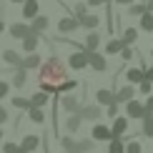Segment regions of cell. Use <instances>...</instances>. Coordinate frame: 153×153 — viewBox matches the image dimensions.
<instances>
[{"label": "cell", "instance_id": "cell-1", "mask_svg": "<svg viewBox=\"0 0 153 153\" xmlns=\"http://www.w3.org/2000/svg\"><path fill=\"white\" fill-rule=\"evenodd\" d=\"M65 78H68V65L60 58H48L38 68V85H40V91H48V93L58 91Z\"/></svg>", "mask_w": 153, "mask_h": 153}, {"label": "cell", "instance_id": "cell-2", "mask_svg": "<svg viewBox=\"0 0 153 153\" xmlns=\"http://www.w3.org/2000/svg\"><path fill=\"white\" fill-rule=\"evenodd\" d=\"M68 65H71L73 71H83L85 65H91V50L80 48L78 53H71V60H68Z\"/></svg>", "mask_w": 153, "mask_h": 153}, {"label": "cell", "instance_id": "cell-3", "mask_svg": "<svg viewBox=\"0 0 153 153\" xmlns=\"http://www.w3.org/2000/svg\"><path fill=\"white\" fill-rule=\"evenodd\" d=\"M126 113H128V118H133V120H143L146 116H148L146 103H141V100H136V98L126 103Z\"/></svg>", "mask_w": 153, "mask_h": 153}, {"label": "cell", "instance_id": "cell-4", "mask_svg": "<svg viewBox=\"0 0 153 153\" xmlns=\"http://www.w3.org/2000/svg\"><path fill=\"white\" fill-rule=\"evenodd\" d=\"M20 45H23L25 53H35L38 45H40V33H33V30H30V33L20 40Z\"/></svg>", "mask_w": 153, "mask_h": 153}, {"label": "cell", "instance_id": "cell-5", "mask_svg": "<svg viewBox=\"0 0 153 153\" xmlns=\"http://www.w3.org/2000/svg\"><path fill=\"white\" fill-rule=\"evenodd\" d=\"M91 136L95 138V141H113V131L108 128V126H103V123H95Z\"/></svg>", "mask_w": 153, "mask_h": 153}, {"label": "cell", "instance_id": "cell-6", "mask_svg": "<svg viewBox=\"0 0 153 153\" xmlns=\"http://www.w3.org/2000/svg\"><path fill=\"white\" fill-rule=\"evenodd\" d=\"M80 113H83V118H85V120H95V123H98L100 116H103V105H100V103L85 105V108H80Z\"/></svg>", "mask_w": 153, "mask_h": 153}, {"label": "cell", "instance_id": "cell-7", "mask_svg": "<svg viewBox=\"0 0 153 153\" xmlns=\"http://www.w3.org/2000/svg\"><path fill=\"white\" fill-rule=\"evenodd\" d=\"M80 28V20L78 18H60L58 20V33H73V30H78Z\"/></svg>", "mask_w": 153, "mask_h": 153}, {"label": "cell", "instance_id": "cell-8", "mask_svg": "<svg viewBox=\"0 0 153 153\" xmlns=\"http://www.w3.org/2000/svg\"><path fill=\"white\" fill-rule=\"evenodd\" d=\"M111 131H113V138H123V133L128 131V118H126V116H116V118H113Z\"/></svg>", "mask_w": 153, "mask_h": 153}, {"label": "cell", "instance_id": "cell-9", "mask_svg": "<svg viewBox=\"0 0 153 153\" xmlns=\"http://www.w3.org/2000/svg\"><path fill=\"white\" fill-rule=\"evenodd\" d=\"M40 15V5H38V0H25L23 3V18L25 20H33V18Z\"/></svg>", "mask_w": 153, "mask_h": 153}, {"label": "cell", "instance_id": "cell-10", "mask_svg": "<svg viewBox=\"0 0 153 153\" xmlns=\"http://www.w3.org/2000/svg\"><path fill=\"white\" fill-rule=\"evenodd\" d=\"M91 68H93V71H98V73H103L105 68H108L105 55H100L98 50H91Z\"/></svg>", "mask_w": 153, "mask_h": 153}, {"label": "cell", "instance_id": "cell-11", "mask_svg": "<svg viewBox=\"0 0 153 153\" xmlns=\"http://www.w3.org/2000/svg\"><path fill=\"white\" fill-rule=\"evenodd\" d=\"M60 105H63V111H68V113H75V111H80V103H78V95H63V100H60Z\"/></svg>", "mask_w": 153, "mask_h": 153}, {"label": "cell", "instance_id": "cell-12", "mask_svg": "<svg viewBox=\"0 0 153 153\" xmlns=\"http://www.w3.org/2000/svg\"><path fill=\"white\" fill-rule=\"evenodd\" d=\"M8 30H10V35L15 38V40H23V38L30 33V25H25V23H13Z\"/></svg>", "mask_w": 153, "mask_h": 153}, {"label": "cell", "instance_id": "cell-13", "mask_svg": "<svg viewBox=\"0 0 153 153\" xmlns=\"http://www.w3.org/2000/svg\"><path fill=\"white\" fill-rule=\"evenodd\" d=\"M95 100H98L103 108H108L111 103H116V93H113V91H105V88H103V91L95 93Z\"/></svg>", "mask_w": 153, "mask_h": 153}, {"label": "cell", "instance_id": "cell-14", "mask_svg": "<svg viewBox=\"0 0 153 153\" xmlns=\"http://www.w3.org/2000/svg\"><path fill=\"white\" fill-rule=\"evenodd\" d=\"M133 95H136V91H133V83H131V85H123V88H120V91L116 93V100L126 105L128 100H133Z\"/></svg>", "mask_w": 153, "mask_h": 153}, {"label": "cell", "instance_id": "cell-15", "mask_svg": "<svg viewBox=\"0 0 153 153\" xmlns=\"http://www.w3.org/2000/svg\"><path fill=\"white\" fill-rule=\"evenodd\" d=\"M83 120H85V118H83V113H80V111H75V113H71V118L65 120V128L71 131V133H75V131L80 128V123H83Z\"/></svg>", "mask_w": 153, "mask_h": 153}, {"label": "cell", "instance_id": "cell-16", "mask_svg": "<svg viewBox=\"0 0 153 153\" xmlns=\"http://www.w3.org/2000/svg\"><path fill=\"white\" fill-rule=\"evenodd\" d=\"M3 60L8 63V65H23V55L18 53V50H3Z\"/></svg>", "mask_w": 153, "mask_h": 153}, {"label": "cell", "instance_id": "cell-17", "mask_svg": "<svg viewBox=\"0 0 153 153\" xmlns=\"http://www.w3.org/2000/svg\"><path fill=\"white\" fill-rule=\"evenodd\" d=\"M25 80H28V68L18 65V68H15V73H13V85H15V88H23V85H25Z\"/></svg>", "mask_w": 153, "mask_h": 153}, {"label": "cell", "instance_id": "cell-18", "mask_svg": "<svg viewBox=\"0 0 153 153\" xmlns=\"http://www.w3.org/2000/svg\"><path fill=\"white\" fill-rule=\"evenodd\" d=\"M38 146H40V138L33 136V133H28V136H25L23 141H20V148H23V151H30V153H33Z\"/></svg>", "mask_w": 153, "mask_h": 153}, {"label": "cell", "instance_id": "cell-19", "mask_svg": "<svg viewBox=\"0 0 153 153\" xmlns=\"http://www.w3.org/2000/svg\"><path fill=\"white\" fill-rule=\"evenodd\" d=\"M126 78H128V83H141L146 80V68H131V71H126Z\"/></svg>", "mask_w": 153, "mask_h": 153}, {"label": "cell", "instance_id": "cell-20", "mask_svg": "<svg viewBox=\"0 0 153 153\" xmlns=\"http://www.w3.org/2000/svg\"><path fill=\"white\" fill-rule=\"evenodd\" d=\"M43 63H40V55L38 53H28L23 58V68H28V71H35V68H40Z\"/></svg>", "mask_w": 153, "mask_h": 153}, {"label": "cell", "instance_id": "cell-21", "mask_svg": "<svg viewBox=\"0 0 153 153\" xmlns=\"http://www.w3.org/2000/svg\"><path fill=\"white\" fill-rule=\"evenodd\" d=\"M60 148L73 151V153H80V141H73L71 136H63V138H60Z\"/></svg>", "mask_w": 153, "mask_h": 153}, {"label": "cell", "instance_id": "cell-22", "mask_svg": "<svg viewBox=\"0 0 153 153\" xmlns=\"http://www.w3.org/2000/svg\"><path fill=\"white\" fill-rule=\"evenodd\" d=\"M48 15H38V18H33V25H30V30H33V33H43V30L48 28Z\"/></svg>", "mask_w": 153, "mask_h": 153}, {"label": "cell", "instance_id": "cell-23", "mask_svg": "<svg viewBox=\"0 0 153 153\" xmlns=\"http://www.w3.org/2000/svg\"><path fill=\"white\" fill-rule=\"evenodd\" d=\"M28 118L33 120V123H40V126H43V120H45V113H43V108H40V105H33V108L28 111Z\"/></svg>", "mask_w": 153, "mask_h": 153}, {"label": "cell", "instance_id": "cell-24", "mask_svg": "<svg viewBox=\"0 0 153 153\" xmlns=\"http://www.w3.org/2000/svg\"><path fill=\"white\" fill-rule=\"evenodd\" d=\"M98 45H100V33H88V38H85V50H98Z\"/></svg>", "mask_w": 153, "mask_h": 153}, {"label": "cell", "instance_id": "cell-25", "mask_svg": "<svg viewBox=\"0 0 153 153\" xmlns=\"http://www.w3.org/2000/svg\"><path fill=\"white\" fill-rule=\"evenodd\" d=\"M141 30H146V33H151V30H153V13L151 10H146L143 15H141Z\"/></svg>", "mask_w": 153, "mask_h": 153}, {"label": "cell", "instance_id": "cell-26", "mask_svg": "<svg viewBox=\"0 0 153 153\" xmlns=\"http://www.w3.org/2000/svg\"><path fill=\"white\" fill-rule=\"evenodd\" d=\"M98 23H100L98 15H83V20H80V25H83V28H88V30H95V28H98Z\"/></svg>", "mask_w": 153, "mask_h": 153}, {"label": "cell", "instance_id": "cell-27", "mask_svg": "<svg viewBox=\"0 0 153 153\" xmlns=\"http://www.w3.org/2000/svg\"><path fill=\"white\" fill-rule=\"evenodd\" d=\"M13 105L20 108V111H30V108H33V100L23 98V95H15V98H13Z\"/></svg>", "mask_w": 153, "mask_h": 153}, {"label": "cell", "instance_id": "cell-28", "mask_svg": "<svg viewBox=\"0 0 153 153\" xmlns=\"http://www.w3.org/2000/svg\"><path fill=\"white\" fill-rule=\"evenodd\" d=\"M141 133L146 138H153V116H146L143 118V126H141Z\"/></svg>", "mask_w": 153, "mask_h": 153}, {"label": "cell", "instance_id": "cell-29", "mask_svg": "<svg viewBox=\"0 0 153 153\" xmlns=\"http://www.w3.org/2000/svg\"><path fill=\"white\" fill-rule=\"evenodd\" d=\"M123 45H126V43H123V38H120V40H111V43L105 45V53L116 55V53H120V50H123Z\"/></svg>", "mask_w": 153, "mask_h": 153}, {"label": "cell", "instance_id": "cell-30", "mask_svg": "<svg viewBox=\"0 0 153 153\" xmlns=\"http://www.w3.org/2000/svg\"><path fill=\"white\" fill-rule=\"evenodd\" d=\"M71 13L78 18V20H83V15H88V3H75Z\"/></svg>", "mask_w": 153, "mask_h": 153}, {"label": "cell", "instance_id": "cell-31", "mask_svg": "<svg viewBox=\"0 0 153 153\" xmlns=\"http://www.w3.org/2000/svg\"><path fill=\"white\" fill-rule=\"evenodd\" d=\"M136 38H138V30H136V28H126V30H123V43H126V45L136 43Z\"/></svg>", "mask_w": 153, "mask_h": 153}, {"label": "cell", "instance_id": "cell-32", "mask_svg": "<svg viewBox=\"0 0 153 153\" xmlns=\"http://www.w3.org/2000/svg\"><path fill=\"white\" fill-rule=\"evenodd\" d=\"M30 100H33V105H40V108H43V105L48 103V91H43V93L38 91V93H33V98H30Z\"/></svg>", "mask_w": 153, "mask_h": 153}, {"label": "cell", "instance_id": "cell-33", "mask_svg": "<svg viewBox=\"0 0 153 153\" xmlns=\"http://www.w3.org/2000/svg\"><path fill=\"white\" fill-rule=\"evenodd\" d=\"M108 153H126L123 141H120V138H113V141H111V146H108Z\"/></svg>", "mask_w": 153, "mask_h": 153}, {"label": "cell", "instance_id": "cell-34", "mask_svg": "<svg viewBox=\"0 0 153 153\" xmlns=\"http://www.w3.org/2000/svg\"><path fill=\"white\" fill-rule=\"evenodd\" d=\"M146 10H148V5H143V3H141V5L131 3V8H128V15H136V18H141V15H143Z\"/></svg>", "mask_w": 153, "mask_h": 153}, {"label": "cell", "instance_id": "cell-35", "mask_svg": "<svg viewBox=\"0 0 153 153\" xmlns=\"http://www.w3.org/2000/svg\"><path fill=\"white\" fill-rule=\"evenodd\" d=\"M95 143H98L95 138H83V141H80V153H91L95 148Z\"/></svg>", "mask_w": 153, "mask_h": 153}, {"label": "cell", "instance_id": "cell-36", "mask_svg": "<svg viewBox=\"0 0 153 153\" xmlns=\"http://www.w3.org/2000/svg\"><path fill=\"white\" fill-rule=\"evenodd\" d=\"M151 85H153V80H148V78L141 80V83H138V93H141V95H151Z\"/></svg>", "mask_w": 153, "mask_h": 153}, {"label": "cell", "instance_id": "cell-37", "mask_svg": "<svg viewBox=\"0 0 153 153\" xmlns=\"http://www.w3.org/2000/svg\"><path fill=\"white\" fill-rule=\"evenodd\" d=\"M75 85H78V83H75L73 78H65V80H63V85L58 88V93H68V91H73Z\"/></svg>", "mask_w": 153, "mask_h": 153}, {"label": "cell", "instance_id": "cell-38", "mask_svg": "<svg viewBox=\"0 0 153 153\" xmlns=\"http://www.w3.org/2000/svg\"><path fill=\"white\" fill-rule=\"evenodd\" d=\"M126 153H143V148H141V143H136V141H131L128 146H126Z\"/></svg>", "mask_w": 153, "mask_h": 153}, {"label": "cell", "instance_id": "cell-39", "mask_svg": "<svg viewBox=\"0 0 153 153\" xmlns=\"http://www.w3.org/2000/svg\"><path fill=\"white\" fill-rule=\"evenodd\" d=\"M120 58H123V60H131V58H133V48H131V45H123V50H120Z\"/></svg>", "mask_w": 153, "mask_h": 153}, {"label": "cell", "instance_id": "cell-40", "mask_svg": "<svg viewBox=\"0 0 153 153\" xmlns=\"http://www.w3.org/2000/svg\"><path fill=\"white\" fill-rule=\"evenodd\" d=\"M20 151V146H15V143H5L3 146V153H18Z\"/></svg>", "mask_w": 153, "mask_h": 153}, {"label": "cell", "instance_id": "cell-41", "mask_svg": "<svg viewBox=\"0 0 153 153\" xmlns=\"http://www.w3.org/2000/svg\"><path fill=\"white\" fill-rule=\"evenodd\" d=\"M8 91H10V83H5V80H0V100L8 95Z\"/></svg>", "mask_w": 153, "mask_h": 153}, {"label": "cell", "instance_id": "cell-42", "mask_svg": "<svg viewBox=\"0 0 153 153\" xmlns=\"http://www.w3.org/2000/svg\"><path fill=\"white\" fill-rule=\"evenodd\" d=\"M118 105H120L118 100H116V103H111V105H108V116H111V118H116V116H118Z\"/></svg>", "mask_w": 153, "mask_h": 153}, {"label": "cell", "instance_id": "cell-43", "mask_svg": "<svg viewBox=\"0 0 153 153\" xmlns=\"http://www.w3.org/2000/svg\"><path fill=\"white\" fill-rule=\"evenodd\" d=\"M146 111H148V116H153V95L146 98Z\"/></svg>", "mask_w": 153, "mask_h": 153}, {"label": "cell", "instance_id": "cell-44", "mask_svg": "<svg viewBox=\"0 0 153 153\" xmlns=\"http://www.w3.org/2000/svg\"><path fill=\"white\" fill-rule=\"evenodd\" d=\"M8 118H10V113L5 111L3 105H0V126H3V123H5V120H8Z\"/></svg>", "mask_w": 153, "mask_h": 153}, {"label": "cell", "instance_id": "cell-45", "mask_svg": "<svg viewBox=\"0 0 153 153\" xmlns=\"http://www.w3.org/2000/svg\"><path fill=\"white\" fill-rule=\"evenodd\" d=\"M91 8H100V5H108V0H88Z\"/></svg>", "mask_w": 153, "mask_h": 153}, {"label": "cell", "instance_id": "cell-46", "mask_svg": "<svg viewBox=\"0 0 153 153\" xmlns=\"http://www.w3.org/2000/svg\"><path fill=\"white\" fill-rule=\"evenodd\" d=\"M146 78L153 80V65H151V68H146Z\"/></svg>", "mask_w": 153, "mask_h": 153}, {"label": "cell", "instance_id": "cell-47", "mask_svg": "<svg viewBox=\"0 0 153 153\" xmlns=\"http://www.w3.org/2000/svg\"><path fill=\"white\" fill-rule=\"evenodd\" d=\"M116 3H118V5H131L133 0H116Z\"/></svg>", "mask_w": 153, "mask_h": 153}, {"label": "cell", "instance_id": "cell-48", "mask_svg": "<svg viewBox=\"0 0 153 153\" xmlns=\"http://www.w3.org/2000/svg\"><path fill=\"white\" fill-rule=\"evenodd\" d=\"M146 5H148V10L153 13V0H148V3H146Z\"/></svg>", "mask_w": 153, "mask_h": 153}, {"label": "cell", "instance_id": "cell-49", "mask_svg": "<svg viewBox=\"0 0 153 153\" xmlns=\"http://www.w3.org/2000/svg\"><path fill=\"white\" fill-rule=\"evenodd\" d=\"M3 30H5V23H3V20H0V33H3Z\"/></svg>", "mask_w": 153, "mask_h": 153}, {"label": "cell", "instance_id": "cell-50", "mask_svg": "<svg viewBox=\"0 0 153 153\" xmlns=\"http://www.w3.org/2000/svg\"><path fill=\"white\" fill-rule=\"evenodd\" d=\"M10 3H25V0H10Z\"/></svg>", "mask_w": 153, "mask_h": 153}, {"label": "cell", "instance_id": "cell-51", "mask_svg": "<svg viewBox=\"0 0 153 153\" xmlns=\"http://www.w3.org/2000/svg\"><path fill=\"white\" fill-rule=\"evenodd\" d=\"M60 153H73V151H65V148H63V151H60Z\"/></svg>", "mask_w": 153, "mask_h": 153}, {"label": "cell", "instance_id": "cell-52", "mask_svg": "<svg viewBox=\"0 0 153 153\" xmlns=\"http://www.w3.org/2000/svg\"><path fill=\"white\" fill-rule=\"evenodd\" d=\"M18 153H30V151H23V148H20V151H18Z\"/></svg>", "mask_w": 153, "mask_h": 153}, {"label": "cell", "instance_id": "cell-53", "mask_svg": "<svg viewBox=\"0 0 153 153\" xmlns=\"http://www.w3.org/2000/svg\"><path fill=\"white\" fill-rule=\"evenodd\" d=\"M0 138H3V128H0Z\"/></svg>", "mask_w": 153, "mask_h": 153}]
</instances>
